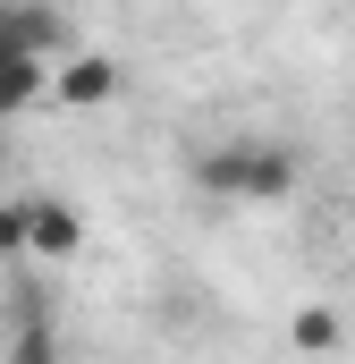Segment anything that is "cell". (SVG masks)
Here are the masks:
<instances>
[{"label": "cell", "mask_w": 355, "mask_h": 364, "mask_svg": "<svg viewBox=\"0 0 355 364\" xmlns=\"http://www.w3.org/2000/svg\"><path fill=\"white\" fill-rule=\"evenodd\" d=\"M68 60V17L51 9V0H0V60Z\"/></svg>", "instance_id": "cell-2"}, {"label": "cell", "mask_w": 355, "mask_h": 364, "mask_svg": "<svg viewBox=\"0 0 355 364\" xmlns=\"http://www.w3.org/2000/svg\"><path fill=\"white\" fill-rule=\"evenodd\" d=\"M0 255H26V203H0Z\"/></svg>", "instance_id": "cell-8"}, {"label": "cell", "mask_w": 355, "mask_h": 364, "mask_svg": "<svg viewBox=\"0 0 355 364\" xmlns=\"http://www.w3.org/2000/svg\"><path fill=\"white\" fill-rule=\"evenodd\" d=\"M195 186L229 195V203H288L296 195V153L271 136H229L212 153H195Z\"/></svg>", "instance_id": "cell-1"}, {"label": "cell", "mask_w": 355, "mask_h": 364, "mask_svg": "<svg viewBox=\"0 0 355 364\" xmlns=\"http://www.w3.org/2000/svg\"><path fill=\"white\" fill-rule=\"evenodd\" d=\"M9 364H60V339H51V322H26V331L9 339Z\"/></svg>", "instance_id": "cell-7"}, {"label": "cell", "mask_w": 355, "mask_h": 364, "mask_svg": "<svg viewBox=\"0 0 355 364\" xmlns=\"http://www.w3.org/2000/svg\"><path fill=\"white\" fill-rule=\"evenodd\" d=\"M77 246H85V212H77V203H60V195H34V203H26V255L68 263Z\"/></svg>", "instance_id": "cell-4"}, {"label": "cell", "mask_w": 355, "mask_h": 364, "mask_svg": "<svg viewBox=\"0 0 355 364\" xmlns=\"http://www.w3.org/2000/svg\"><path fill=\"white\" fill-rule=\"evenodd\" d=\"M51 77H60L51 60H17V51H9V60H0V119H26L34 102H51Z\"/></svg>", "instance_id": "cell-5"}, {"label": "cell", "mask_w": 355, "mask_h": 364, "mask_svg": "<svg viewBox=\"0 0 355 364\" xmlns=\"http://www.w3.org/2000/svg\"><path fill=\"white\" fill-rule=\"evenodd\" d=\"M119 60L110 51H68L60 60V77H51V102H68V110H102V102H119Z\"/></svg>", "instance_id": "cell-3"}, {"label": "cell", "mask_w": 355, "mask_h": 364, "mask_svg": "<svg viewBox=\"0 0 355 364\" xmlns=\"http://www.w3.org/2000/svg\"><path fill=\"white\" fill-rule=\"evenodd\" d=\"M288 348H296V356H339V348H347L339 305H296V314H288Z\"/></svg>", "instance_id": "cell-6"}]
</instances>
